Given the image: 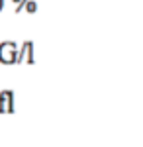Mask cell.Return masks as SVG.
Here are the masks:
<instances>
[{
    "mask_svg": "<svg viewBox=\"0 0 143 147\" xmlns=\"http://www.w3.org/2000/svg\"><path fill=\"white\" fill-rule=\"evenodd\" d=\"M18 55V43L16 41H2L0 43V63L2 65H14Z\"/></svg>",
    "mask_w": 143,
    "mask_h": 147,
    "instance_id": "obj_1",
    "label": "cell"
},
{
    "mask_svg": "<svg viewBox=\"0 0 143 147\" xmlns=\"http://www.w3.org/2000/svg\"><path fill=\"white\" fill-rule=\"evenodd\" d=\"M16 63H30L33 65V43L32 41H24L22 47L18 49L16 55Z\"/></svg>",
    "mask_w": 143,
    "mask_h": 147,
    "instance_id": "obj_2",
    "label": "cell"
},
{
    "mask_svg": "<svg viewBox=\"0 0 143 147\" xmlns=\"http://www.w3.org/2000/svg\"><path fill=\"white\" fill-rule=\"evenodd\" d=\"M14 112V92L2 90L0 92V114H12Z\"/></svg>",
    "mask_w": 143,
    "mask_h": 147,
    "instance_id": "obj_3",
    "label": "cell"
},
{
    "mask_svg": "<svg viewBox=\"0 0 143 147\" xmlns=\"http://www.w3.org/2000/svg\"><path fill=\"white\" fill-rule=\"evenodd\" d=\"M35 10H37V2H35V0H28V2L24 4V12H28V14H33Z\"/></svg>",
    "mask_w": 143,
    "mask_h": 147,
    "instance_id": "obj_4",
    "label": "cell"
},
{
    "mask_svg": "<svg viewBox=\"0 0 143 147\" xmlns=\"http://www.w3.org/2000/svg\"><path fill=\"white\" fill-rule=\"evenodd\" d=\"M26 2H28V0H20V2L16 4V12H22V10H24V4H26Z\"/></svg>",
    "mask_w": 143,
    "mask_h": 147,
    "instance_id": "obj_5",
    "label": "cell"
},
{
    "mask_svg": "<svg viewBox=\"0 0 143 147\" xmlns=\"http://www.w3.org/2000/svg\"><path fill=\"white\" fill-rule=\"evenodd\" d=\"M2 8H4V0H0V12H2Z\"/></svg>",
    "mask_w": 143,
    "mask_h": 147,
    "instance_id": "obj_6",
    "label": "cell"
},
{
    "mask_svg": "<svg viewBox=\"0 0 143 147\" xmlns=\"http://www.w3.org/2000/svg\"><path fill=\"white\" fill-rule=\"evenodd\" d=\"M12 2H14V4H18V2H20V0H12Z\"/></svg>",
    "mask_w": 143,
    "mask_h": 147,
    "instance_id": "obj_7",
    "label": "cell"
}]
</instances>
